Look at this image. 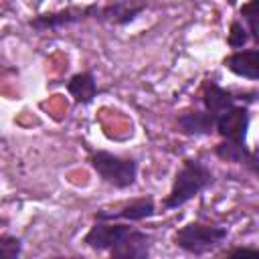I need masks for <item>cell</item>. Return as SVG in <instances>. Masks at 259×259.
Listing matches in <instances>:
<instances>
[{
  "label": "cell",
  "mask_w": 259,
  "mask_h": 259,
  "mask_svg": "<svg viewBox=\"0 0 259 259\" xmlns=\"http://www.w3.org/2000/svg\"><path fill=\"white\" fill-rule=\"evenodd\" d=\"M210 182H212V174L204 164H200L196 160H186L174 178L172 190H170L168 198L164 200V206L176 208V206L184 204L186 200H190L198 192H202Z\"/></svg>",
  "instance_id": "cell-1"
},
{
  "label": "cell",
  "mask_w": 259,
  "mask_h": 259,
  "mask_svg": "<svg viewBox=\"0 0 259 259\" xmlns=\"http://www.w3.org/2000/svg\"><path fill=\"white\" fill-rule=\"evenodd\" d=\"M91 166L109 184L117 188H127L136 180V162L132 158H119L109 152H95L91 156Z\"/></svg>",
  "instance_id": "cell-2"
},
{
  "label": "cell",
  "mask_w": 259,
  "mask_h": 259,
  "mask_svg": "<svg viewBox=\"0 0 259 259\" xmlns=\"http://www.w3.org/2000/svg\"><path fill=\"white\" fill-rule=\"evenodd\" d=\"M227 237L225 227H210V225H200V223H190L182 227L176 233V245L182 247L188 253L202 255L206 251H212L223 243Z\"/></svg>",
  "instance_id": "cell-3"
},
{
  "label": "cell",
  "mask_w": 259,
  "mask_h": 259,
  "mask_svg": "<svg viewBox=\"0 0 259 259\" xmlns=\"http://www.w3.org/2000/svg\"><path fill=\"white\" fill-rule=\"evenodd\" d=\"M214 125L223 138H227L231 142L245 144V136H247V127H249V111L245 107L233 105L217 117Z\"/></svg>",
  "instance_id": "cell-4"
},
{
  "label": "cell",
  "mask_w": 259,
  "mask_h": 259,
  "mask_svg": "<svg viewBox=\"0 0 259 259\" xmlns=\"http://www.w3.org/2000/svg\"><path fill=\"white\" fill-rule=\"evenodd\" d=\"M97 6H87V8H67V10H61V12H53V14H40L36 18L30 20V26L32 28H38V30H47V28H59V26H65V24H71V22H77V20H83L87 16H95L97 14Z\"/></svg>",
  "instance_id": "cell-5"
},
{
  "label": "cell",
  "mask_w": 259,
  "mask_h": 259,
  "mask_svg": "<svg viewBox=\"0 0 259 259\" xmlns=\"http://www.w3.org/2000/svg\"><path fill=\"white\" fill-rule=\"evenodd\" d=\"M150 253V237L140 231H132L111 247V257L115 259H146Z\"/></svg>",
  "instance_id": "cell-6"
},
{
  "label": "cell",
  "mask_w": 259,
  "mask_h": 259,
  "mask_svg": "<svg viewBox=\"0 0 259 259\" xmlns=\"http://www.w3.org/2000/svg\"><path fill=\"white\" fill-rule=\"evenodd\" d=\"M130 233L127 225H105V223H97L95 227H91V231L85 235V243L91 249H111L115 243H119L125 235Z\"/></svg>",
  "instance_id": "cell-7"
},
{
  "label": "cell",
  "mask_w": 259,
  "mask_h": 259,
  "mask_svg": "<svg viewBox=\"0 0 259 259\" xmlns=\"http://www.w3.org/2000/svg\"><path fill=\"white\" fill-rule=\"evenodd\" d=\"M154 214V200L152 198H138L123 208L109 212V210H99L95 217L99 221H113V219H125V221H142L146 217Z\"/></svg>",
  "instance_id": "cell-8"
},
{
  "label": "cell",
  "mask_w": 259,
  "mask_h": 259,
  "mask_svg": "<svg viewBox=\"0 0 259 259\" xmlns=\"http://www.w3.org/2000/svg\"><path fill=\"white\" fill-rule=\"evenodd\" d=\"M225 65L235 75H241L245 79H257L259 77V51L249 49V51L235 53L225 61Z\"/></svg>",
  "instance_id": "cell-9"
},
{
  "label": "cell",
  "mask_w": 259,
  "mask_h": 259,
  "mask_svg": "<svg viewBox=\"0 0 259 259\" xmlns=\"http://www.w3.org/2000/svg\"><path fill=\"white\" fill-rule=\"evenodd\" d=\"M144 8H146V4H142V2L136 4L132 0H119V2L111 4V6H105V8L97 10L95 18L99 16L101 20H111L115 24H125L130 20H134Z\"/></svg>",
  "instance_id": "cell-10"
},
{
  "label": "cell",
  "mask_w": 259,
  "mask_h": 259,
  "mask_svg": "<svg viewBox=\"0 0 259 259\" xmlns=\"http://www.w3.org/2000/svg\"><path fill=\"white\" fill-rule=\"evenodd\" d=\"M217 117L208 111H186L178 117V125L184 134L188 136H200V134H210L214 130Z\"/></svg>",
  "instance_id": "cell-11"
},
{
  "label": "cell",
  "mask_w": 259,
  "mask_h": 259,
  "mask_svg": "<svg viewBox=\"0 0 259 259\" xmlns=\"http://www.w3.org/2000/svg\"><path fill=\"white\" fill-rule=\"evenodd\" d=\"M204 107L208 113H212L214 117H219L221 113H225L229 107H233V95L229 91H225L223 87L214 85V83H204V95H202Z\"/></svg>",
  "instance_id": "cell-12"
},
{
  "label": "cell",
  "mask_w": 259,
  "mask_h": 259,
  "mask_svg": "<svg viewBox=\"0 0 259 259\" xmlns=\"http://www.w3.org/2000/svg\"><path fill=\"white\" fill-rule=\"evenodd\" d=\"M67 89L75 97L77 103H89L95 97L97 85H95V79H93L91 73H77L67 83Z\"/></svg>",
  "instance_id": "cell-13"
},
{
  "label": "cell",
  "mask_w": 259,
  "mask_h": 259,
  "mask_svg": "<svg viewBox=\"0 0 259 259\" xmlns=\"http://www.w3.org/2000/svg\"><path fill=\"white\" fill-rule=\"evenodd\" d=\"M217 154H219V158L229 160V162H251V164L255 162L253 154L245 148V144L231 142V140L219 144V146H217Z\"/></svg>",
  "instance_id": "cell-14"
},
{
  "label": "cell",
  "mask_w": 259,
  "mask_h": 259,
  "mask_svg": "<svg viewBox=\"0 0 259 259\" xmlns=\"http://www.w3.org/2000/svg\"><path fill=\"white\" fill-rule=\"evenodd\" d=\"M20 255V241L10 235L0 237V259H14Z\"/></svg>",
  "instance_id": "cell-15"
},
{
  "label": "cell",
  "mask_w": 259,
  "mask_h": 259,
  "mask_svg": "<svg viewBox=\"0 0 259 259\" xmlns=\"http://www.w3.org/2000/svg\"><path fill=\"white\" fill-rule=\"evenodd\" d=\"M257 6H259V2L257 0H251V2H247L245 6H243V16L247 18V22H249V28H251V34H253V38H259V28H257Z\"/></svg>",
  "instance_id": "cell-16"
},
{
  "label": "cell",
  "mask_w": 259,
  "mask_h": 259,
  "mask_svg": "<svg viewBox=\"0 0 259 259\" xmlns=\"http://www.w3.org/2000/svg\"><path fill=\"white\" fill-rule=\"evenodd\" d=\"M247 38L249 36H247V30L243 28V24L241 22H233L231 24V32H229V45L239 49V47H243L247 42Z\"/></svg>",
  "instance_id": "cell-17"
},
{
  "label": "cell",
  "mask_w": 259,
  "mask_h": 259,
  "mask_svg": "<svg viewBox=\"0 0 259 259\" xmlns=\"http://www.w3.org/2000/svg\"><path fill=\"white\" fill-rule=\"evenodd\" d=\"M245 253H255V249H251V247H239V249L231 251V255H245Z\"/></svg>",
  "instance_id": "cell-18"
},
{
  "label": "cell",
  "mask_w": 259,
  "mask_h": 259,
  "mask_svg": "<svg viewBox=\"0 0 259 259\" xmlns=\"http://www.w3.org/2000/svg\"><path fill=\"white\" fill-rule=\"evenodd\" d=\"M227 2H231V4H233V2H235V0H227Z\"/></svg>",
  "instance_id": "cell-19"
}]
</instances>
